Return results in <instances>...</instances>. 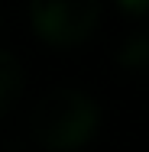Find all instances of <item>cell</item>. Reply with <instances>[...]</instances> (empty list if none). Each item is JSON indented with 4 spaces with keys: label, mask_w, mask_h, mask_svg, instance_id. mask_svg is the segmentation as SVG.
Segmentation results:
<instances>
[{
    "label": "cell",
    "mask_w": 149,
    "mask_h": 152,
    "mask_svg": "<svg viewBox=\"0 0 149 152\" xmlns=\"http://www.w3.org/2000/svg\"><path fill=\"white\" fill-rule=\"evenodd\" d=\"M101 110L84 91L78 88H59L49 91L29 117L32 139L49 152H71L88 146L97 136Z\"/></svg>",
    "instance_id": "cell-1"
},
{
    "label": "cell",
    "mask_w": 149,
    "mask_h": 152,
    "mask_svg": "<svg viewBox=\"0 0 149 152\" xmlns=\"http://www.w3.org/2000/svg\"><path fill=\"white\" fill-rule=\"evenodd\" d=\"M101 16V0H29L36 36L52 49H78L91 39Z\"/></svg>",
    "instance_id": "cell-2"
},
{
    "label": "cell",
    "mask_w": 149,
    "mask_h": 152,
    "mask_svg": "<svg viewBox=\"0 0 149 152\" xmlns=\"http://www.w3.org/2000/svg\"><path fill=\"white\" fill-rule=\"evenodd\" d=\"M23 94V65L13 52L0 49V113L10 110Z\"/></svg>",
    "instance_id": "cell-3"
},
{
    "label": "cell",
    "mask_w": 149,
    "mask_h": 152,
    "mask_svg": "<svg viewBox=\"0 0 149 152\" xmlns=\"http://www.w3.org/2000/svg\"><path fill=\"white\" fill-rule=\"evenodd\" d=\"M117 61L126 68V71H149V29L133 32L117 52Z\"/></svg>",
    "instance_id": "cell-4"
},
{
    "label": "cell",
    "mask_w": 149,
    "mask_h": 152,
    "mask_svg": "<svg viewBox=\"0 0 149 152\" xmlns=\"http://www.w3.org/2000/svg\"><path fill=\"white\" fill-rule=\"evenodd\" d=\"M126 16H149V0H117Z\"/></svg>",
    "instance_id": "cell-5"
}]
</instances>
